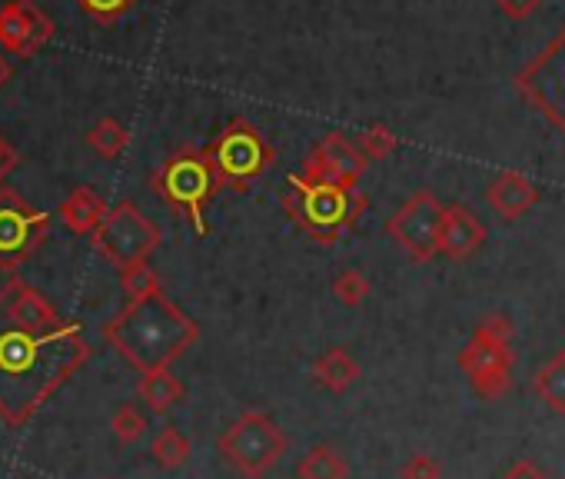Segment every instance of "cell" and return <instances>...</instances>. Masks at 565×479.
<instances>
[{"instance_id": "cell-1", "label": "cell", "mask_w": 565, "mask_h": 479, "mask_svg": "<svg viewBox=\"0 0 565 479\" xmlns=\"http://www.w3.org/2000/svg\"><path fill=\"white\" fill-rule=\"evenodd\" d=\"M87 360L77 327L34 337L18 327L0 333V416L21 426Z\"/></svg>"}, {"instance_id": "cell-2", "label": "cell", "mask_w": 565, "mask_h": 479, "mask_svg": "<svg viewBox=\"0 0 565 479\" xmlns=\"http://www.w3.org/2000/svg\"><path fill=\"white\" fill-rule=\"evenodd\" d=\"M104 337L140 373H153L180 360L200 340V327L160 290L120 310L104 327Z\"/></svg>"}, {"instance_id": "cell-3", "label": "cell", "mask_w": 565, "mask_h": 479, "mask_svg": "<svg viewBox=\"0 0 565 479\" xmlns=\"http://www.w3.org/2000/svg\"><path fill=\"white\" fill-rule=\"evenodd\" d=\"M287 213L320 244H337L340 233L353 230L366 213V196L356 187H337L327 180H310L303 173L290 177V190L282 193Z\"/></svg>"}, {"instance_id": "cell-4", "label": "cell", "mask_w": 565, "mask_h": 479, "mask_svg": "<svg viewBox=\"0 0 565 479\" xmlns=\"http://www.w3.org/2000/svg\"><path fill=\"white\" fill-rule=\"evenodd\" d=\"M459 366L466 370L476 396L499 400L512 390V320L505 313H486L476 323L472 340L459 350Z\"/></svg>"}, {"instance_id": "cell-5", "label": "cell", "mask_w": 565, "mask_h": 479, "mask_svg": "<svg viewBox=\"0 0 565 479\" xmlns=\"http://www.w3.org/2000/svg\"><path fill=\"white\" fill-rule=\"evenodd\" d=\"M153 187H157V193L173 210H180L190 220V226L196 230V236H206L210 226H206V216L203 213H206V203L223 187L206 150H180V153H173L153 173Z\"/></svg>"}, {"instance_id": "cell-6", "label": "cell", "mask_w": 565, "mask_h": 479, "mask_svg": "<svg viewBox=\"0 0 565 479\" xmlns=\"http://www.w3.org/2000/svg\"><path fill=\"white\" fill-rule=\"evenodd\" d=\"M223 459L246 479H263L282 456H287V433L266 413H243L220 436Z\"/></svg>"}, {"instance_id": "cell-7", "label": "cell", "mask_w": 565, "mask_h": 479, "mask_svg": "<svg viewBox=\"0 0 565 479\" xmlns=\"http://www.w3.org/2000/svg\"><path fill=\"white\" fill-rule=\"evenodd\" d=\"M160 226L130 200L114 203L107 220L100 223V230L90 236V244L100 257H107L117 270L130 267V264H143L157 247H160Z\"/></svg>"}, {"instance_id": "cell-8", "label": "cell", "mask_w": 565, "mask_h": 479, "mask_svg": "<svg viewBox=\"0 0 565 479\" xmlns=\"http://www.w3.org/2000/svg\"><path fill=\"white\" fill-rule=\"evenodd\" d=\"M519 94L565 134V28L515 77Z\"/></svg>"}, {"instance_id": "cell-9", "label": "cell", "mask_w": 565, "mask_h": 479, "mask_svg": "<svg viewBox=\"0 0 565 479\" xmlns=\"http://www.w3.org/2000/svg\"><path fill=\"white\" fill-rule=\"evenodd\" d=\"M216 177L223 187H236L243 190L249 180H256L269 163H273V147L263 140V134L246 124V120H233L210 147H206Z\"/></svg>"}, {"instance_id": "cell-10", "label": "cell", "mask_w": 565, "mask_h": 479, "mask_svg": "<svg viewBox=\"0 0 565 479\" xmlns=\"http://www.w3.org/2000/svg\"><path fill=\"white\" fill-rule=\"evenodd\" d=\"M51 216L31 206L18 190H0V270H18L44 244Z\"/></svg>"}, {"instance_id": "cell-11", "label": "cell", "mask_w": 565, "mask_h": 479, "mask_svg": "<svg viewBox=\"0 0 565 479\" xmlns=\"http://www.w3.org/2000/svg\"><path fill=\"white\" fill-rule=\"evenodd\" d=\"M443 213H446V206L439 203V196L429 190H419L386 220V233L416 264H429L433 257H439Z\"/></svg>"}, {"instance_id": "cell-12", "label": "cell", "mask_w": 565, "mask_h": 479, "mask_svg": "<svg viewBox=\"0 0 565 479\" xmlns=\"http://www.w3.org/2000/svg\"><path fill=\"white\" fill-rule=\"evenodd\" d=\"M54 34V21L34 0H11L0 8V47L18 57H34Z\"/></svg>"}, {"instance_id": "cell-13", "label": "cell", "mask_w": 565, "mask_h": 479, "mask_svg": "<svg viewBox=\"0 0 565 479\" xmlns=\"http://www.w3.org/2000/svg\"><path fill=\"white\" fill-rule=\"evenodd\" d=\"M366 157L360 150L356 140H350L347 134H330L317 143V150L307 157L303 163V177L310 180H327V183H337V187H356V180L363 177L366 170Z\"/></svg>"}, {"instance_id": "cell-14", "label": "cell", "mask_w": 565, "mask_h": 479, "mask_svg": "<svg viewBox=\"0 0 565 479\" xmlns=\"http://www.w3.org/2000/svg\"><path fill=\"white\" fill-rule=\"evenodd\" d=\"M4 317L11 320V327L24 330V333H34V337H51V333H61L67 323L57 317V310L28 284H11L8 287V310Z\"/></svg>"}, {"instance_id": "cell-15", "label": "cell", "mask_w": 565, "mask_h": 479, "mask_svg": "<svg viewBox=\"0 0 565 479\" xmlns=\"http://www.w3.org/2000/svg\"><path fill=\"white\" fill-rule=\"evenodd\" d=\"M486 240V226L479 223V216L462 206L452 203L443 213V226H439V254L449 260H469Z\"/></svg>"}, {"instance_id": "cell-16", "label": "cell", "mask_w": 565, "mask_h": 479, "mask_svg": "<svg viewBox=\"0 0 565 479\" xmlns=\"http://www.w3.org/2000/svg\"><path fill=\"white\" fill-rule=\"evenodd\" d=\"M486 200L502 220H519L539 203V187H535L532 177H525L519 170H505L489 183Z\"/></svg>"}, {"instance_id": "cell-17", "label": "cell", "mask_w": 565, "mask_h": 479, "mask_svg": "<svg viewBox=\"0 0 565 479\" xmlns=\"http://www.w3.org/2000/svg\"><path fill=\"white\" fill-rule=\"evenodd\" d=\"M110 206L107 200L90 190V187H77L64 203H61V220L71 233H81V236H94L100 230V223L107 220Z\"/></svg>"}, {"instance_id": "cell-18", "label": "cell", "mask_w": 565, "mask_h": 479, "mask_svg": "<svg viewBox=\"0 0 565 479\" xmlns=\"http://www.w3.org/2000/svg\"><path fill=\"white\" fill-rule=\"evenodd\" d=\"M313 376L320 386H327L330 393H347L353 383H360L363 370L356 363V356L343 347H330L317 363H313Z\"/></svg>"}, {"instance_id": "cell-19", "label": "cell", "mask_w": 565, "mask_h": 479, "mask_svg": "<svg viewBox=\"0 0 565 479\" xmlns=\"http://www.w3.org/2000/svg\"><path fill=\"white\" fill-rule=\"evenodd\" d=\"M137 396L147 403L150 413H170L183 396H186V386L180 383V376L167 366V370H153V373H140V383H137Z\"/></svg>"}, {"instance_id": "cell-20", "label": "cell", "mask_w": 565, "mask_h": 479, "mask_svg": "<svg viewBox=\"0 0 565 479\" xmlns=\"http://www.w3.org/2000/svg\"><path fill=\"white\" fill-rule=\"evenodd\" d=\"M532 393L558 416H565V350H555L532 376Z\"/></svg>"}, {"instance_id": "cell-21", "label": "cell", "mask_w": 565, "mask_h": 479, "mask_svg": "<svg viewBox=\"0 0 565 479\" xmlns=\"http://www.w3.org/2000/svg\"><path fill=\"white\" fill-rule=\"evenodd\" d=\"M297 476L300 479H350V462L333 443H323V446H313L297 462Z\"/></svg>"}, {"instance_id": "cell-22", "label": "cell", "mask_w": 565, "mask_h": 479, "mask_svg": "<svg viewBox=\"0 0 565 479\" xmlns=\"http://www.w3.org/2000/svg\"><path fill=\"white\" fill-rule=\"evenodd\" d=\"M150 453H153V459H157L163 469H180V466H186V462H190L193 443L186 439V433H183V429H177V426H163V429L153 436Z\"/></svg>"}, {"instance_id": "cell-23", "label": "cell", "mask_w": 565, "mask_h": 479, "mask_svg": "<svg viewBox=\"0 0 565 479\" xmlns=\"http://www.w3.org/2000/svg\"><path fill=\"white\" fill-rule=\"evenodd\" d=\"M87 143H90L104 160H117V157L130 147V134H127V127H124L117 117H104V120H97V124L90 127Z\"/></svg>"}, {"instance_id": "cell-24", "label": "cell", "mask_w": 565, "mask_h": 479, "mask_svg": "<svg viewBox=\"0 0 565 479\" xmlns=\"http://www.w3.org/2000/svg\"><path fill=\"white\" fill-rule=\"evenodd\" d=\"M120 287H124V294L130 297V304L134 300H147V297H153V294H160L163 287H160V277L153 274V267L143 260V264H130V267H124L120 270Z\"/></svg>"}, {"instance_id": "cell-25", "label": "cell", "mask_w": 565, "mask_h": 479, "mask_svg": "<svg viewBox=\"0 0 565 479\" xmlns=\"http://www.w3.org/2000/svg\"><path fill=\"white\" fill-rule=\"evenodd\" d=\"M370 294H373L370 277H366L363 270H356V267L343 270V274L333 280V297H337L343 307H350V310H353V307H363Z\"/></svg>"}, {"instance_id": "cell-26", "label": "cell", "mask_w": 565, "mask_h": 479, "mask_svg": "<svg viewBox=\"0 0 565 479\" xmlns=\"http://www.w3.org/2000/svg\"><path fill=\"white\" fill-rule=\"evenodd\" d=\"M110 429H114V436L120 443L130 446V443H137L147 433V413L137 403H124V406H117V413L110 419Z\"/></svg>"}, {"instance_id": "cell-27", "label": "cell", "mask_w": 565, "mask_h": 479, "mask_svg": "<svg viewBox=\"0 0 565 479\" xmlns=\"http://www.w3.org/2000/svg\"><path fill=\"white\" fill-rule=\"evenodd\" d=\"M360 150H363V157L366 160H386L396 147H399V140H396V134L386 127V124H373V127H366L363 134H360Z\"/></svg>"}, {"instance_id": "cell-28", "label": "cell", "mask_w": 565, "mask_h": 479, "mask_svg": "<svg viewBox=\"0 0 565 479\" xmlns=\"http://www.w3.org/2000/svg\"><path fill=\"white\" fill-rule=\"evenodd\" d=\"M396 476H399V479H443V462H439L436 456H429V453H413V456L399 466Z\"/></svg>"}, {"instance_id": "cell-29", "label": "cell", "mask_w": 565, "mask_h": 479, "mask_svg": "<svg viewBox=\"0 0 565 479\" xmlns=\"http://www.w3.org/2000/svg\"><path fill=\"white\" fill-rule=\"evenodd\" d=\"M77 4L100 24H114L120 21L130 8H134V0H77Z\"/></svg>"}, {"instance_id": "cell-30", "label": "cell", "mask_w": 565, "mask_h": 479, "mask_svg": "<svg viewBox=\"0 0 565 479\" xmlns=\"http://www.w3.org/2000/svg\"><path fill=\"white\" fill-rule=\"evenodd\" d=\"M18 163H21L18 147H14V143H8L4 137H0V183H4V180L18 170Z\"/></svg>"}, {"instance_id": "cell-31", "label": "cell", "mask_w": 565, "mask_h": 479, "mask_svg": "<svg viewBox=\"0 0 565 479\" xmlns=\"http://www.w3.org/2000/svg\"><path fill=\"white\" fill-rule=\"evenodd\" d=\"M499 8H502V14H505V18H512V21H525V18L539 8V0H499Z\"/></svg>"}, {"instance_id": "cell-32", "label": "cell", "mask_w": 565, "mask_h": 479, "mask_svg": "<svg viewBox=\"0 0 565 479\" xmlns=\"http://www.w3.org/2000/svg\"><path fill=\"white\" fill-rule=\"evenodd\" d=\"M502 479H548V472L542 466H535L532 459H519Z\"/></svg>"}, {"instance_id": "cell-33", "label": "cell", "mask_w": 565, "mask_h": 479, "mask_svg": "<svg viewBox=\"0 0 565 479\" xmlns=\"http://www.w3.org/2000/svg\"><path fill=\"white\" fill-rule=\"evenodd\" d=\"M11 81V64L4 61V54H0V87H4Z\"/></svg>"}]
</instances>
